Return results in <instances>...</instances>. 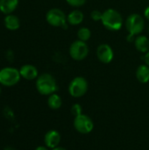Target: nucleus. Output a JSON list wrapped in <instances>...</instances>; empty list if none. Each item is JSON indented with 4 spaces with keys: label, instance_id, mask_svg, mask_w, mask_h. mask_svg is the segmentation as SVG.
Here are the masks:
<instances>
[{
    "label": "nucleus",
    "instance_id": "1",
    "mask_svg": "<svg viewBox=\"0 0 149 150\" xmlns=\"http://www.w3.org/2000/svg\"><path fill=\"white\" fill-rule=\"evenodd\" d=\"M36 89L40 94L43 96H49L56 92L58 85L55 78L52 75L44 73L37 77Z\"/></svg>",
    "mask_w": 149,
    "mask_h": 150
},
{
    "label": "nucleus",
    "instance_id": "2",
    "mask_svg": "<svg viewBox=\"0 0 149 150\" xmlns=\"http://www.w3.org/2000/svg\"><path fill=\"white\" fill-rule=\"evenodd\" d=\"M101 21L104 26L110 31H119L123 25L122 16L114 9H107L105 11Z\"/></svg>",
    "mask_w": 149,
    "mask_h": 150
},
{
    "label": "nucleus",
    "instance_id": "3",
    "mask_svg": "<svg viewBox=\"0 0 149 150\" xmlns=\"http://www.w3.org/2000/svg\"><path fill=\"white\" fill-rule=\"evenodd\" d=\"M21 76L18 69L12 67H5L0 69V84L5 87L16 85L20 81Z\"/></svg>",
    "mask_w": 149,
    "mask_h": 150
},
{
    "label": "nucleus",
    "instance_id": "4",
    "mask_svg": "<svg viewBox=\"0 0 149 150\" xmlns=\"http://www.w3.org/2000/svg\"><path fill=\"white\" fill-rule=\"evenodd\" d=\"M89 84L87 80L83 76L75 77L68 85V93L71 97L78 98L83 97L88 91Z\"/></svg>",
    "mask_w": 149,
    "mask_h": 150
},
{
    "label": "nucleus",
    "instance_id": "5",
    "mask_svg": "<svg viewBox=\"0 0 149 150\" xmlns=\"http://www.w3.org/2000/svg\"><path fill=\"white\" fill-rule=\"evenodd\" d=\"M46 19L47 23L53 26L61 27L63 29L68 28V20L66 18L65 13L58 8L50 9L47 12Z\"/></svg>",
    "mask_w": 149,
    "mask_h": 150
},
{
    "label": "nucleus",
    "instance_id": "6",
    "mask_svg": "<svg viewBox=\"0 0 149 150\" xmlns=\"http://www.w3.org/2000/svg\"><path fill=\"white\" fill-rule=\"evenodd\" d=\"M73 125L76 131L82 134H88L94 129V123L92 119L83 113L75 117Z\"/></svg>",
    "mask_w": 149,
    "mask_h": 150
},
{
    "label": "nucleus",
    "instance_id": "7",
    "mask_svg": "<svg viewBox=\"0 0 149 150\" xmlns=\"http://www.w3.org/2000/svg\"><path fill=\"white\" fill-rule=\"evenodd\" d=\"M126 26L130 34L138 35L143 31L145 27V21L140 14L133 13L126 18Z\"/></svg>",
    "mask_w": 149,
    "mask_h": 150
},
{
    "label": "nucleus",
    "instance_id": "8",
    "mask_svg": "<svg viewBox=\"0 0 149 150\" xmlns=\"http://www.w3.org/2000/svg\"><path fill=\"white\" fill-rule=\"evenodd\" d=\"M69 54L76 61H82L89 54V47L85 41L80 40L74 41L69 47Z\"/></svg>",
    "mask_w": 149,
    "mask_h": 150
},
{
    "label": "nucleus",
    "instance_id": "9",
    "mask_svg": "<svg viewBox=\"0 0 149 150\" xmlns=\"http://www.w3.org/2000/svg\"><path fill=\"white\" fill-rule=\"evenodd\" d=\"M97 56L102 63L108 64L113 60L114 53L111 46L108 44H102L97 49Z\"/></svg>",
    "mask_w": 149,
    "mask_h": 150
},
{
    "label": "nucleus",
    "instance_id": "10",
    "mask_svg": "<svg viewBox=\"0 0 149 150\" xmlns=\"http://www.w3.org/2000/svg\"><path fill=\"white\" fill-rule=\"evenodd\" d=\"M61 134L57 130L52 129L46 133L44 136V143L49 149H54L59 147L61 142Z\"/></svg>",
    "mask_w": 149,
    "mask_h": 150
},
{
    "label": "nucleus",
    "instance_id": "11",
    "mask_svg": "<svg viewBox=\"0 0 149 150\" xmlns=\"http://www.w3.org/2000/svg\"><path fill=\"white\" fill-rule=\"evenodd\" d=\"M20 76L21 77H23L25 80H34L36 79L39 76H38V69L35 66L32 65V64H25L23 65L20 69Z\"/></svg>",
    "mask_w": 149,
    "mask_h": 150
},
{
    "label": "nucleus",
    "instance_id": "12",
    "mask_svg": "<svg viewBox=\"0 0 149 150\" xmlns=\"http://www.w3.org/2000/svg\"><path fill=\"white\" fill-rule=\"evenodd\" d=\"M18 5V0H0V11L4 14H11Z\"/></svg>",
    "mask_w": 149,
    "mask_h": 150
},
{
    "label": "nucleus",
    "instance_id": "13",
    "mask_svg": "<svg viewBox=\"0 0 149 150\" xmlns=\"http://www.w3.org/2000/svg\"><path fill=\"white\" fill-rule=\"evenodd\" d=\"M4 23L5 27L10 31H16L20 26V20L19 18L13 14H8L5 16L4 19Z\"/></svg>",
    "mask_w": 149,
    "mask_h": 150
},
{
    "label": "nucleus",
    "instance_id": "14",
    "mask_svg": "<svg viewBox=\"0 0 149 150\" xmlns=\"http://www.w3.org/2000/svg\"><path fill=\"white\" fill-rule=\"evenodd\" d=\"M136 78L141 83L149 82V67L148 65H140L136 70Z\"/></svg>",
    "mask_w": 149,
    "mask_h": 150
},
{
    "label": "nucleus",
    "instance_id": "15",
    "mask_svg": "<svg viewBox=\"0 0 149 150\" xmlns=\"http://www.w3.org/2000/svg\"><path fill=\"white\" fill-rule=\"evenodd\" d=\"M136 49L141 53H147L149 51V40L147 36H138L134 40Z\"/></svg>",
    "mask_w": 149,
    "mask_h": 150
},
{
    "label": "nucleus",
    "instance_id": "16",
    "mask_svg": "<svg viewBox=\"0 0 149 150\" xmlns=\"http://www.w3.org/2000/svg\"><path fill=\"white\" fill-rule=\"evenodd\" d=\"M84 18V15L83 13L79 11V10H74L72 11L67 17V20L68 23L72 25H79L83 22Z\"/></svg>",
    "mask_w": 149,
    "mask_h": 150
},
{
    "label": "nucleus",
    "instance_id": "17",
    "mask_svg": "<svg viewBox=\"0 0 149 150\" xmlns=\"http://www.w3.org/2000/svg\"><path fill=\"white\" fill-rule=\"evenodd\" d=\"M47 105L52 110H58L62 105V99L56 93L51 94L48 96L47 98Z\"/></svg>",
    "mask_w": 149,
    "mask_h": 150
},
{
    "label": "nucleus",
    "instance_id": "18",
    "mask_svg": "<svg viewBox=\"0 0 149 150\" xmlns=\"http://www.w3.org/2000/svg\"><path fill=\"white\" fill-rule=\"evenodd\" d=\"M90 36H91V32L87 27H81L77 32V37L82 41L86 42L87 40H90Z\"/></svg>",
    "mask_w": 149,
    "mask_h": 150
},
{
    "label": "nucleus",
    "instance_id": "19",
    "mask_svg": "<svg viewBox=\"0 0 149 150\" xmlns=\"http://www.w3.org/2000/svg\"><path fill=\"white\" fill-rule=\"evenodd\" d=\"M70 112H71V113L73 114L74 117H76V116L81 115L83 113V107H82V105L80 104H74L71 106Z\"/></svg>",
    "mask_w": 149,
    "mask_h": 150
},
{
    "label": "nucleus",
    "instance_id": "20",
    "mask_svg": "<svg viewBox=\"0 0 149 150\" xmlns=\"http://www.w3.org/2000/svg\"><path fill=\"white\" fill-rule=\"evenodd\" d=\"M102 16H103V12H101L98 10H94L91 11L90 13V17L94 21H99L102 19Z\"/></svg>",
    "mask_w": 149,
    "mask_h": 150
},
{
    "label": "nucleus",
    "instance_id": "21",
    "mask_svg": "<svg viewBox=\"0 0 149 150\" xmlns=\"http://www.w3.org/2000/svg\"><path fill=\"white\" fill-rule=\"evenodd\" d=\"M66 1L70 6H73V7L83 6L86 3V0H66Z\"/></svg>",
    "mask_w": 149,
    "mask_h": 150
},
{
    "label": "nucleus",
    "instance_id": "22",
    "mask_svg": "<svg viewBox=\"0 0 149 150\" xmlns=\"http://www.w3.org/2000/svg\"><path fill=\"white\" fill-rule=\"evenodd\" d=\"M144 61H145L146 64L149 67V51L146 53V54H145V56H144Z\"/></svg>",
    "mask_w": 149,
    "mask_h": 150
},
{
    "label": "nucleus",
    "instance_id": "23",
    "mask_svg": "<svg viewBox=\"0 0 149 150\" xmlns=\"http://www.w3.org/2000/svg\"><path fill=\"white\" fill-rule=\"evenodd\" d=\"M144 15H145L146 18L149 20V6H148V7L145 9V11H144Z\"/></svg>",
    "mask_w": 149,
    "mask_h": 150
},
{
    "label": "nucleus",
    "instance_id": "24",
    "mask_svg": "<svg viewBox=\"0 0 149 150\" xmlns=\"http://www.w3.org/2000/svg\"><path fill=\"white\" fill-rule=\"evenodd\" d=\"M35 150H49V149L47 146H39L35 149Z\"/></svg>",
    "mask_w": 149,
    "mask_h": 150
},
{
    "label": "nucleus",
    "instance_id": "25",
    "mask_svg": "<svg viewBox=\"0 0 149 150\" xmlns=\"http://www.w3.org/2000/svg\"><path fill=\"white\" fill-rule=\"evenodd\" d=\"M4 150H17L15 149L14 148H12V147H5L4 149Z\"/></svg>",
    "mask_w": 149,
    "mask_h": 150
},
{
    "label": "nucleus",
    "instance_id": "26",
    "mask_svg": "<svg viewBox=\"0 0 149 150\" xmlns=\"http://www.w3.org/2000/svg\"><path fill=\"white\" fill-rule=\"evenodd\" d=\"M51 150H67L66 149H64V148H62V147H57V148H55V149H51Z\"/></svg>",
    "mask_w": 149,
    "mask_h": 150
},
{
    "label": "nucleus",
    "instance_id": "27",
    "mask_svg": "<svg viewBox=\"0 0 149 150\" xmlns=\"http://www.w3.org/2000/svg\"><path fill=\"white\" fill-rule=\"evenodd\" d=\"M1 91H2V90H1V84H0V94H1Z\"/></svg>",
    "mask_w": 149,
    "mask_h": 150
}]
</instances>
